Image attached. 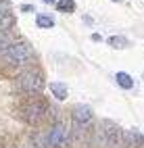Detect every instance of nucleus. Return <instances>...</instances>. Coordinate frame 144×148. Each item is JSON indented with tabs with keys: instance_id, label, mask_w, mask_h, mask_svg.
<instances>
[{
	"instance_id": "nucleus-1",
	"label": "nucleus",
	"mask_w": 144,
	"mask_h": 148,
	"mask_svg": "<svg viewBox=\"0 0 144 148\" xmlns=\"http://www.w3.org/2000/svg\"><path fill=\"white\" fill-rule=\"evenodd\" d=\"M4 56H6V61L13 63V65H23V63L34 58V50L29 48V44H25V42H13L8 46V50L4 52Z\"/></svg>"
},
{
	"instance_id": "nucleus-2",
	"label": "nucleus",
	"mask_w": 144,
	"mask_h": 148,
	"mask_svg": "<svg viewBox=\"0 0 144 148\" xmlns=\"http://www.w3.org/2000/svg\"><path fill=\"white\" fill-rule=\"evenodd\" d=\"M19 86H21V90L27 92V94H38V92H42V88H44V79H42L40 71L29 69V71H23L19 75Z\"/></svg>"
},
{
	"instance_id": "nucleus-3",
	"label": "nucleus",
	"mask_w": 144,
	"mask_h": 148,
	"mask_svg": "<svg viewBox=\"0 0 144 148\" xmlns=\"http://www.w3.org/2000/svg\"><path fill=\"white\" fill-rule=\"evenodd\" d=\"M48 113V106L40 100H34V102H27L23 106V117H25V121H29V123H38V121H42L44 117Z\"/></svg>"
},
{
	"instance_id": "nucleus-4",
	"label": "nucleus",
	"mask_w": 144,
	"mask_h": 148,
	"mask_svg": "<svg viewBox=\"0 0 144 148\" xmlns=\"http://www.w3.org/2000/svg\"><path fill=\"white\" fill-rule=\"evenodd\" d=\"M46 146L48 148H65L67 146V127L63 123H54L50 134L46 138Z\"/></svg>"
},
{
	"instance_id": "nucleus-5",
	"label": "nucleus",
	"mask_w": 144,
	"mask_h": 148,
	"mask_svg": "<svg viewBox=\"0 0 144 148\" xmlns=\"http://www.w3.org/2000/svg\"><path fill=\"white\" fill-rule=\"evenodd\" d=\"M92 121V108L88 104H80L73 108V123L75 125H86Z\"/></svg>"
},
{
	"instance_id": "nucleus-6",
	"label": "nucleus",
	"mask_w": 144,
	"mask_h": 148,
	"mask_svg": "<svg viewBox=\"0 0 144 148\" xmlns=\"http://www.w3.org/2000/svg\"><path fill=\"white\" fill-rule=\"evenodd\" d=\"M115 82H117V86L123 88V90H132L134 88V77H130V73H125V71L115 73Z\"/></svg>"
},
{
	"instance_id": "nucleus-7",
	"label": "nucleus",
	"mask_w": 144,
	"mask_h": 148,
	"mask_svg": "<svg viewBox=\"0 0 144 148\" xmlns=\"http://www.w3.org/2000/svg\"><path fill=\"white\" fill-rule=\"evenodd\" d=\"M50 92H52V96L56 98V100H65L67 94H69L67 86H65V84H61V82H52V84H50Z\"/></svg>"
},
{
	"instance_id": "nucleus-8",
	"label": "nucleus",
	"mask_w": 144,
	"mask_h": 148,
	"mask_svg": "<svg viewBox=\"0 0 144 148\" xmlns=\"http://www.w3.org/2000/svg\"><path fill=\"white\" fill-rule=\"evenodd\" d=\"M109 46L117 48V50H125L130 46V42H128V38H123V36H111L109 38Z\"/></svg>"
},
{
	"instance_id": "nucleus-9",
	"label": "nucleus",
	"mask_w": 144,
	"mask_h": 148,
	"mask_svg": "<svg viewBox=\"0 0 144 148\" xmlns=\"http://www.w3.org/2000/svg\"><path fill=\"white\" fill-rule=\"evenodd\" d=\"M125 138H128V144H134V142H136V146H142L144 144V136L136 130V127H132V130L125 134Z\"/></svg>"
},
{
	"instance_id": "nucleus-10",
	"label": "nucleus",
	"mask_w": 144,
	"mask_h": 148,
	"mask_svg": "<svg viewBox=\"0 0 144 148\" xmlns=\"http://www.w3.org/2000/svg\"><path fill=\"white\" fill-rule=\"evenodd\" d=\"M36 25L40 29H50V27H54V19L50 15H38L36 17Z\"/></svg>"
},
{
	"instance_id": "nucleus-11",
	"label": "nucleus",
	"mask_w": 144,
	"mask_h": 148,
	"mask_svg": "<svg viewBox=\"0 0 144 148\" xmlns=\"http://www.w3.org/2000/svg\"><path fill=\"white\" fill-rule=\"evenodd\" d=\"M56 8H59L61 13H73L75 11V0H59Z\"/></svg>"
},
{
	"instance_id": "nucleus-12",
	"label": "nucleus",
	"mask_w": 144,
	"mask_h": 148,
	"mask_svg": "<svg viewBox=\"0 0 144 148\" xmlns=\"http://www.w3.org/2000/svg\"><path fill=\"white\" fill-rule=\"evenodd\" d=\"M11 44H13V42L8 40V36H6L4 32H0V52L4 54V52L8 50V46H11Z\"/></svg>"
},
{
	"instance_id": "nucleus-13",
	"label": "nucleus",
	"mask_w": 144,
	"mask_h": 148,
	"mask_svg": "<svg viewBox=\"0 0 144 148\" xmlns=\"http://www.w3.org/2000/svg\"><path fill=\"white\" fill-rule=\"evenodd\" d=\"M21 8H23V13H32L34 11V6H29V4H23Z\"/></svg>"
},
{
	"instance_id": "nucleus-14",
	"label": "nucleus",
	"mask_w": 144,
	"mask_h": 148,
	"mask_svg": "<svg viewBox=\"0 0 144 148\" xmlns=\"http://www.w3.org/2000/svg\"><path fill=\"white\" fill-rule=\"evenodd\" d=\"M92 40L94 42H100V34H92Z\"/></svg>"
},
{
	"instance_id": "nucleus-15",
	"label": "nucleus",
	"mask_w": 144,
	"mask_h": 148,
	"mask_svg": "<svg viewBox=\"0 0 144 148\" xmlns=\"http://www.w3.org/2000/svg\"><path fill=\"white\" fill-rule=\"evenodd\" d=\"M46 4H54V2H59V0H44Z\"/></svg>"
},
{
	"instance_id": "nucleus-16",
	"label": "nucleus",
	"mask_w": 144,
	"mask_h": 148,
	"mask_svg": "<svg viewBox=\"0 0 144 148\" xmlns=\"http://www.w3.org/2000/svg\"><path fill=\"white\" fill-rule=\"evenodd\" d=\"M115 2H123V0H115Z\"/></svg>"
}]
</instances>
